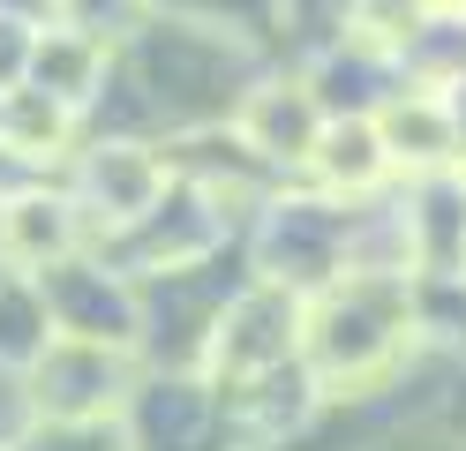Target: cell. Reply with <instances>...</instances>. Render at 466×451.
Here are the masks:
<instances>
[{"label": "cell", "mask_w": 466, "mask_h": 451, "mask_svg": "<svg viewBox=\"0 0 466 451\" xmlns=\"http://www.w3.org/2000/svg\"><path fill=\"white\" fill-rule=\"evenodd\" d=\"M76 136V106L68 98H53V90L38 83H15V90H0V150H15V159H61Z\"/></svg>", "instance_id": "obj_9"}, {"label": "cell", "mask_w": 466, "mask_h": 451, "mask_svg": "<svg viewBox=\"0 0 466 451\" xmlns=\"http://www.w3.org/2000/svg\"><path fill=\"white\" fill-rule=\"evenodd\" d=\"M294 346H301V301L279 293V286H256V293H241V309H233V331L218 323L211 369L218 376H256V369H271V361H286Z\"/></svg>", "instance_id": "obj_4"}, {"label": "cell", "mask_w": 466, "mask_h": 451, "mask_svg": "<svg viewBox=\"0 0 466 451\" xmlns=\"http://www.w3.org/2000/svg\"><path fill=\"white\" fill-rule=\"evenodd\" d=\"M166 196V159L158 150H143V143H98L91 159H83V210L106 226H136V219H151Z\"/></svg>", "instance_id": "obj_2"}, {"label": "cell", "mask_w": 466, "mask_h": 451, "mask_svg": "<svg viewBox=\"0 0 466 451\" xmlns=\"http://www.w3.org/2000/svg\"><path fill=\"white\" fill-rule=\"evenodd\" d=\"M106 76V38L98 30H83V23H53L38 30V46H31V83L53 90V98H68L76 113L91 106V90Z\"/></svg>", "instance_id": "obj_8"}, {"label": "cell", "mask_w": 466, "mask_h": 451, "mask_svg": "<svg viewBox=\"0 0 466 451\" xmlns=\"http://www.w3.org/2000/svg\"><path fill=\"white\" fill-rule=\"evenodd\" d=\"M0 249L31 271H61L83 249V203L68 196H46V189H23L0 203Z\"/></svg>", "instance_id": "obj_6"}, {"label": "cell", "mask_w": 466, "mask_h": 451, "mask_svg": "<svg viewBox=\"0 0 466 451\" xmlns=\"http://www.w3.org/2000/svg\"><path fill=\"white\" fill-rule=\"evenodd\" d=\"M324 128H331V113L316 106L309 83H264V90L241 98V113H233V136H241L256 159H279V166H309Z\"/></svg>", "instance_id": "obj_1"}, {"label": "cell", "mask_w": 466, "mask_h": 451, "mask_svg": "<svg viewBox=\"0 0 466 451\" xmlns=\"http://www.w3.org/2000/svg\"><path fill=\"white\" fill-rule=\"evenodd\" d=\"M113 376H121V361L106 354V339H83V331H68V339H53L38 354V406L61 414V421H91L106 414L121 391H113Z\"/></svg>", "instance_id": "obj_3"}, {"label": "cell", "mask_w": 466, "mask_h": 451, "mask_svg": "<svg viewBox=\"0 0 466 451\" xmlns=\"http://www.w3.org/2000/svg\"><path fill=\"white\" fill-rule=\"evenodd\" d=\"M309 173L324 180L331 196H369L376 180L391 173V150H384V128H376V113H331V128H324V143H316V159H309Z\"/></svg>", "instance_id": "obj_7"}, {"label": "cell", "mask_w": 466, "mask_h": 451, "mask_svg": "<svg viewBox=\"0 0 466 451\" xmlns=\"http://www.w3.org/2000/svg\"><path fill=\"white\" fill-rule=\"evenodd\" d=\"M376 128H384V150L391 166L406 173H436L459 159V106L444 98V90H391L384 106H376Z\"/></svg>", "instance_id": "obj_5"}]
</instances>
